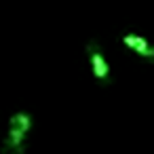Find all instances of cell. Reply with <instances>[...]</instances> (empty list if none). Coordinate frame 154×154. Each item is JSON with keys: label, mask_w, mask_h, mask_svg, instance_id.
<instances>
[{"label": "cell", "mask_w": 154, "mask_h": 154, "mask_svg": "<svg viewBox=\"0 0 154 154\" xmlns=\"http://www.w3.org/2000/svg\"><path fill=\"white\" fill-rule=\"evenodd\" d=\"M87 53H89V59H91V72H93V78L97 82H106L110 78V66L103 57V51L95 45V42H89L87 45Z\"/></svg>", "instance_id": "6da1fadb"}, {"label": "cell", "mask_w": 154, "mask_h": 154, "mask_svg": "<svg viewBox=\"0 0 154 154\" xmlns=\"http://www.w3.org/2000/svg\"><path fill=\"white\" fill-rule=\"evenodd\" d=\"M122 45H125L129 51H133L135 55L154 61V45H152L148 38H143V36H139V34H125V36H122Z\"/></svg>", "instance_id": "7a4b0ae2"}, {"label": "cell", "mask_w": 154, "mask_h": 154, "mask_svg": "<svg viewBox=\"0 0 154 154\" xmlns=\"http://www.w3.org/2000/svg\"><path fill=\"white\" fill-rule=\"evenodd\" d=\"M26 137H28V131L9 125V133H7V141H5V146H7L11 152L21 154V152H23V146H26Z\"/></svg>", "instance_id": "3957f363"}, {"label": "cell", "mask_w": 154, "mask_h": 154, "mask_svg": "<svg viewBox=\"0 0 154 154\" xmlns=\"http://www.w3.org/2000/svg\"><path fill=\"white\" fill-rule=\"evenodd\" d=\"M9 125H13V127H19V129H23V131H32V125H34V120H32V116L28 114V112H15V114H11V118H9Z\"/></svg>", "instance_id": "277c9868"}, {"label": "cell", "mask_w": 154, "mask_h": 154, "mask_svg": "<svg viewBox=\"0 0 154 154\" xmlns=\"http://www.w3.org/2000/svg\"><path fill=\"white\" fill-rule=\"evenodd\" d=\"M5 154H15V152H5Z\"/></svg>", "instance_id": "5b68a950"}]
</instances>
